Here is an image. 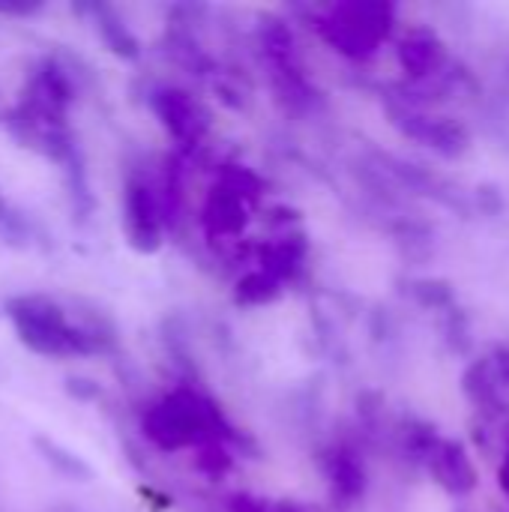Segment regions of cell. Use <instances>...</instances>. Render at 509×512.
Wrapping results in <instances>:
<instances>
[{
    "instance_id": "6da1fadb",
    "label": "cell",
    "mask_w": 509,
    "mask_h": 512,
    "mask_svg": "<svg viewBox=\"0 0 509 512\" xmlns=\"http://www.w3.org/2000/svg\"><path fill=\"white\" fill-rule=\"evenodd\" d=\"M12 324L21 342L45 357H69L84 354V336L69 324L66 312L48 297H21L9 306Z\"/></svg>"
},
{
    "instance_id": "7a4b0ae2",
    "label": "cell",
    "mask_w": 509,
    "mask_h": 512,
    "mask_svg": "<svg viewBox=\"0 0 509 512\" xmlns=\"http://www.w3.org/2000/svg\"><path fill=\"white\" fill-rule=\"evenodd\" d=\"M210 420V408L198 396L174 393L147 414L144 429L162 450H180L210 432Z\"/></svg>"
},
{
    "instance_id": "3957f363",
    "label": "cell",
    "mask_w": 509,
    "mask_h": 512,
    "mask_svg": "<svg viewBox=\"0 0 509 512\" xmlns=\"http://www.w3.org/2000/svg\"><path fill=\"white\" fill-rule=\"evenodd\" d=\"M150 189L144 186H132L129 189V201H126V228L132 243H138L141 249L153 246L159 240V228H156V216H153V204H150Z\"/></svg>"
},
{
    "instance_id": "277c9868",
    "label": "cell",
    "mask_w": 509,
    "mask_h": 512,
    "mask_svg": "<svg viewBox=\"0 0 509 512\" xmlns=\"http://www.w3.org/2000/svg\"><path fill=\"white\" fill-rule=\"evenodd\" d=\"M261 512H267V510H261ZM273 512H291V510H273Z\"/></svg>"
}]
</instances>
